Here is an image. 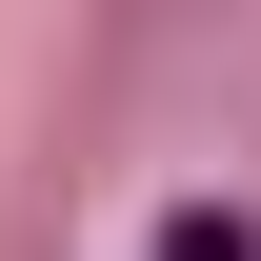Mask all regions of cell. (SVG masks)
<instances>
[{"label":"cell","mask_w":261,"mask_h":261,"mask_svg":"<svg viewBox=\"0 0 261 261\" xmlns=\"http://www.w3.org/2000/svg\"><path fill=\"white\" fill-rule=\"evenodd\" d=\"M161 261H261V221H241V201H181V221H161Z\"/></svg>","instance_id":"6da1fadb"}]
</instances>
